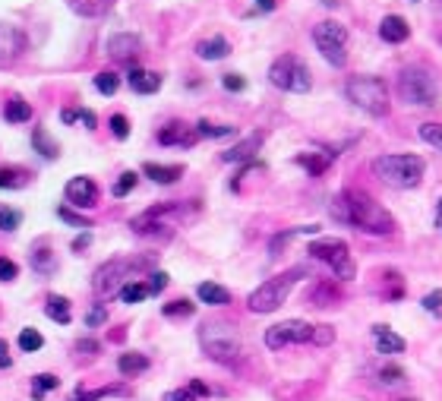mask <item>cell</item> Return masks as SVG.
Listing matches in <instances>:
<instances>
[{
  "mask_svg": "<svg viewBox=\"0 0 442 401\" xmlns=\"http://www.w3.org/2000/svg\"><path fill=\"white\" fill-rule=\"evenodd\" d=\"M332 218L347 228H357L363 234H376V237H386V234L395 231L392 212H386L363 190H341L332 199Z\"/></svg>",
  "mask_w": 442,
  "mask_h": 401,
  "instance_id": "cell-1",
  "label": "cell"
},
{
  "mask_svg": "<svg viewBox=\"0 0 442 401\" xmlns=\"http://www.w3.org/2000/svg\"><path fill=\"white\" fill-rule=\"evenodd\" d=\"M199 345H203L205 357H212L215 363H225V367H234L244 354L240 335L231 322H205L199 329Z\"/></svg>",
  "mask_w": 442,
  "mask_h": 401,
  "instance_id": "cell-2",
  "label": "cell"
},
{
  "mask_svg": "<svg viewBox=\"0 0 442 401\" xmlns=\"http://www.w3.org/2000/svg\"><path fill=\"white\" fill-rule=\"evenodd\" d=\"M423 171H427V162L420 155H408V152L404 155H379L373 162V174L398 190L417 187L423 180Z\"/></svg>",
  "mask_w": 442,
  "mask_h": 401,
  "instance_id": "cell-3",
  "label": "cell"
},
{
  "mask_svg": "<svg viewBox=\"0 0 442 401\" xmlns=\"http://www.w3.org/2000/svg\"><path fill=\"white\" fill-rule=\"evenodd\" d=\"M345 95L354 108L367 111L373 117L388 114V86L379 76H351L345 82Z\"/></svg>",
  "mask_w": 442,
  "mask_h": 401,
  "instance_id": "cell-4",
  "label": "cell"
},
{
  "mask_svg": "<svg viewBox=\"0 0 442 401\" xmlns=\"http://www.w3.org/2000/svg\"><path fill=\"white\" fill-rule=\"evenodd\" d=\"M303 275H306V269H303V265H297V269H291V272H281V275H275V278L262 281V285H259L256 291L246 297L250 313H275V310H278V306L287 300L291 288L297 285Z\"/></svg>",
  "mask_w": 442,
  "mask_h": 401,
  "instance_id": "cell-5",
  "label": "cell"
},
{
  "mask_svg": "<svg viewBox=\"0 0 442 401\" xmlns=\"http://www.w3.org/2000/svg\"><path fill=\"white\" fill-rule=\"evenodd\" d=\"M269 82H272L275 88H281V92H297V95H303V92L313 88V73H310V67H306L297 54H281V57H275V63L269 67Z\"/></svg>",
  "mask_w": 442,
  "mask_h": 401,
  "instance_id": "cell-6",
  "label": "cell"
},
{
  "mask_svg": "<svg viewBox=\"0 0 442 401\" xmlns=\"http://www.w3.org/2000/svg\"><path fill=\"white\" fill-rule=\"evenodd\" d=\"M398 95H402V102L417 104V108H433L439 102V88L423 67H404L398 73Z\"/></svg>",
  "mask_w": 442,
  "mask_h": 401,
  "instance_id": "cell-7",
  "label": "cell"
},
{
  "mask_svg": "<svg viewBox=\"0 0 442 401\" xmlns=\"http://www.w3.org/2000/svg\"><path fill=\"white\" fill-rule=\"evenodd\" d=\"M306 253H310L313 259H319V262H326L341 281H351L354 275H357V265H354V259H351V250H347V244L338 240V237L313 240Z\"/></svg>",
  "mask_w": 442,
  "mask_h": 401,
  "instance_id": "cell-8",
  "label": "cell"
},
{
  "mask_svg": "<svg viewBox=\"0 0 442 401\" xmlns=\"http://www.w3.org/2000/svg\"><path fill=\"white\" fill-rule=\"evenodd\" d=\"M313 41L316 48H319V54L326 57L332 67H345L347 54H345V45H347V29L341 26V22L335 19H322L316 22L313 29Z\"/></svg>",
  "mask_w": 442,
  "mask_h": 401,
  "instance_id": "cell-9",
  "label": "cell"
},
{
  "mask_svg": "<svg viewBox=\"0 0 442 401\" xmlns=\"http://www.w3.org/2000/svg\"><path fill=\"white\" fill-rule=\"evenodd\" d=\"M143 265H149V262H139V259H111V262L98 265L95 278H92V288H95V294H102V297H111V294L120 291L129 275L136 272V269H143Z\"/></svg>",
  "mask_w": 442,
  "mask_h": 401,
  "instance_id": "cell-10",
  "label": "cell"
},
{
  "mask_svg": "<svg viewBox=\"0 0 442 401\" xmlns=\"http://www.w3.org/2000/svg\"><path fill=\"white\" fill-rule=\"evenodd\" d=\"M310 341H313V326L303 320H287L265 329V347L269 351H281L287 345H310Z\"/></svg>",
  "mask_w": 442,
  "mask_h": 401,
  "instance_id": "cell-11",
  "label": "cell"
},
{
  "mask_svg": "<svg viewBox=\"0 0 442 401\" xmlns=\"http://www.w3.org/2000/svg\"><path fill=\"white\" fill-rule=\"evenodd\" d=\"M63 196H67L70 205L76 209H92L98 203V184L92 177H73L67 187H63Z\"/></svg>",
  "mask_w": 442,
  "mask_h": 401,
  "instance_id": "cell-12",
  "label": "cell"
},
{
  "mask_svg": "<svg viewBox=\"0 0 442 401\" xmlns=\"http://www.w3.org/2000/svg\"><path fill=\"white\" fill-rule=\"evenodd\" d=\"M143 51V41L139 35H129V32H120V35H111L108 38V54L114 61H123V63H133Z\"/></svg>",
  "mask_w": 442,
  "mask_h": 401,
  "instance_id": "cell-13",
  "label": "cell"
},
{
  "mask_svg": "<svg viewBox=\"0 0 442 401\" xmlns=\"http://www.w3.org/2000/svg\"><path fill=\"white\" fill-rule=\"evenodd\" d=\"M22 51H26L22 29L10 26V22H0V61H16Z\"/></svg>",
  "mask_w": 442,
  "mask_h": 401,
  "instance_id": "cell-14",
  "label": "cell"
},
{
  "mask_svg": "<svg viewBox=\"0 0 442 401\" xmlns=\"http://www.w3.org/2000/svg\"><path fill=\"white\" fill-rule=\"evenodd\" d=\"M196 139H199V129L187 127V123H168V127L158 133V143L161 146H180V149L196 146Z\"/></svg>",
  "mask_w": 442,
  "mask_h": 401,
  "instance_id": "cell-15",
  "label": "cell"
},
{
  "mask_svg": "<svg viewBox=\"0 0 442 401\" xmlns=\"http://www.w3.org/2000/svg\"><path fill=\"white\" fill-rule=\"evenodd\" d=\"M379 38L388 41V45H404L411 38V26L404 16H386L379 22Z\"/></svg>",
  "mask_w": 442,
  "mask_h": 401,
  "instance_id": "cell-16",
  "label": "cell"
},
{
  "mask_svg": "<svg viewBox=\"0 0 442 401\" xmlns=\"http://www.w3.org/2000/svg\"><path fill=\"white\" fill-rule=\"evenodd\" d=\"M127 82H129V88H133V92H139V95H152V92H158V88H161V76L152 73V70H139V67L129 70Z\"/></svg>",
  "mask_w": 442,
  "mask_h": 401,
  "instance_id": "cell-17",
  "label": "cell"
},
{
  "mask_svg": "<svg viewBox=\"0 0 442 401\" xmlns=\"http://www.w3.org/2000/svg\"><path fill=\"white\" fill-rule=\"evenodd\" d=\"M143 174L149 177V180H155V184H174V180H180V177H184V168H180V164H155V162H145V164H143Z\"/></svg>",
  "mask_w": 442,
  "mask_h": 401,
  "instance_id": "cell-18",
  "label": "cell"
},
{
  "mask_svg": "<svg viewBox=\"0 0 442 401\" xmlns=\"http://www.w3.org/2000/svg\"><path fill=\"white\" fill-rule=\"evenodd\" d=\"M67 3L76 16H82V19H98V16H104L114 7V0H67Z\"/></svg>",
  "mask_w": 442,
  "mask_h": 401,
  "instance_id": "cell-19",
  "label": "cell"
},
{
  "mask_svg": "<svg viewBox=\"0 0 442 401\" xmlns=\"http://www.w3.org/2000/svg\"><path fill=\"white\" fill-rule=\"evenodd\" d=\"M196 54L203 57V61H221V57L231 54V45H228V38H221V35H212V38H203L196 45Z\"/></svg>",
  "mask_w": 442,
  "mask_h": 401,
  "instance_id": "cell-20",
  "label": "cell"
},
{
  "mask_svg": "<svg viewBox=\"0 0 442 401\" xmlns=\"http://www.w3.org/2000/svg\"><path fill=\"white\" fill-rule=\"evenodd\" d=\"M373 335H376V347H379V354H402L404 347H408L402 335H395L388 326H373Z\"/></svg>",
  "mask_w": 442,
  "mask_h": 401,
  "instance_id": "cell-21",
  "label": "cell"
},
{
  "mask_svg": "<svg viewBox=\"0 0 442 401\" xmlns=\"http://www.w3.org/2000/svg\"><path fill=\"white\" fill-rule=\"evenodd\" d=\"M196 297L209 306H228L231 304V291L221 288V285H215V281H203V285L196 288Z\"/></svg>",
  "mask_w": 442,
  "mask_h": 401,
  "instance_id": "cell-22",
  "label": "cell"
},
{
  "mask_svg": "<svg viewBox=\"0 0 442 401\" xmlns=\"http://www.w3.org/2000/svg\"><path fill=\"white\" fill-rule=\"evenodd\" d=\"M259 146H262V133H253V136H246L244 143H237L234 149H228L221 158H225V162H250L259 152Z\"/></svg>",
  "mask_w": 442,
  "mask_h": 401,
  "instance_id": "cell-23",
  "label": "cell"
},
{
  "mask_svg": "<svg viewBox=\"0 0 442 401\" xmlns=\"http://www.w3.org/2000/svg\"><path fill=\"white\" fill-rule=\"evenodd\" d=\"M117 370H120L123 376H139L149 370V357L139 351H129V354H120L117 357Z\"/></svg>",
  "mask_w": 442,
  "mask_h": 401,
  "instance_id": "cell-24",
  "label": "cell"
},
{
  "mask_svg": "<svg viewBox=\"0 0 442 401\" xmlns=\"http://www.w3.org/2000/svg\"><path fill=\"white\" fill-rule=\"evenodd\" d=\"M332 158H335V152H303V155H297V164L316 177V174H322V171L329 168Z\"/></svg>",
  "mask_w": 442,
  "mask_h": 401,
  "instance_id": "cell-25",
  "label": "cell"
},
{
  "mask_svg": "<svg viewBox=\"0 0 442 401\" xmlns=\"http://www.w3.org/2000/svg\"><path fill=\"white\" fill-rule=\"evenodd\" d=\"M29 184V171L26 168H13V164H0V190H19Z\"/></svg>",
  "mask_w": 442,
  "mask_h": 401,
  "instance_id": "cell-26",
  "label": "cell"
},
{
  "mask_svg": "<svg viewBox=\"0 0 442 401\" xmlns=\"http://www.w3.org/2000/svg\"><path fill=\"white\" fill-rule=\"evenodd\" d=\"M45 313H48L54 322H61V326H70V320H73V313H70V300L67 297H57V294H51V297H48V304H45Z\"/></svg>",
  "mask_w": 442,
  "mask_h": 401,
  "instance_id": "cell-27",
  "label": "cell"
},
{
  "mask_svg": "<svg viewBox=\"0 0 442 401\" xmlns=\"http://www.w3.org/2000/svg\"><path fill=\"white\" fill-rule=\"evenodd\" d=\"M32 146H35V152H41V158H57V155H61V146L48 136V129H45V127L32 129Z\"/></svg>",
  "mask_w": 442,
  "mask_h": 401,
  "instance_id": "cell-28",
  "label": "cell"
},
{
  "mask_svg": "<svg viewBox=\"0 0 442 401\" xmlns=\"http://www.w3.org/2000/svg\"><path fill=\"white\" fill-rule=\"evenodd\" d=\"M3 117L10 123H26V120H32V104L22 102V98H10L7 108H3Z\"/></svg>",
  "mask_w": 442,
  "mask_h": 401,
  "instance_id": "cell-29",
  "label": "cell"
},
{
  "mask_svg": "<svg viewBox=\"0 0 442 401\" xmlns=\"http://www.w3.org/2000/svg\"><path fill=\"white\" fill-rule=\"evenodd\" d=\"M127 388L123 386H104V388H79V392H73V398L70 401H102V398H108V395H123Z\"/></svg>",
  "mask_w": 442,
  "mask_h": 401,
  "instance_id": "cell-30",
  "label": "cell"
},
{
  "mask_svg": "<svg viewBox=\"0 0 442 401\" xmlns=\"http://www.w3.org/2000/svg\"><path fill=\"white\" fill-rule=\"evenodd\" d=\"M149 285H143V281H127V285L120 288V300L123 304H139V300L149 297Z\"/></svg>",
  "mask_w": 442,
  "mask_h": 401,
  "instance_id": "cell-31",
  "label": "cell"
},
{
  "mask_svg": "<svg viewBox=\"0 0 442 401\" xmlns=\"http://www.w3.org/2000/svg\"><path fill=\"white\" fill-rule=\"evenodd\" d=\"M32 269L41 275H51L54 272V253L48 246H41V250H32Z\"/></svg>",
  "mask_w": 442,
  "mask_h": 401,
  "instance_id": "cell-32",
  "label": "cell"
},
{
  "mask_svg": "<svg viewBox=\"0 0 442 401\" xmlns=\"http://www.w3.org/2000/svg\"><path fill=\"white\" fill-rule=\"evenodd\" d=\"M61 386V379H57L54 373H38L32 379V398H45V392H51V388Z\"/></svg>",
  "mask_w": 442,
  "mask_h": 401,
  "instance_id": "cell-33",
  "label": "cell"
},
{
  "mask_svg": "<svg viewBox=\"0 0 442 401\" xmlns=\"http://www.w3.org/2000/svg\"><path fill=\"white\" fill-rule=\"evenodd\" d=\"M193 310L196 306L190 304V300H171V304L161 306V313L168 316V320H180V316H193Z\"/></svg>",
  "mask_w": 442,
  "mask_h": 401,
  "instance_id": "cell-34",
  "label": "cell"
},
{
  "mask_svg": "<svg viewBox=\"0 0 442 401\" xmlns=\"http://www.w3.org/2000/svg\"><path fill=\"white\" fill-rule=\"evenodd\" d=\"M196 129H199V136H209V139L231 136V133H234V127H228V123H209V120H199Z\"/></svg>",
  "mask_w": 442,
  "mask_h": 401,
  "instance_id": "cell-35",
  "label": "cell"
},
{
  "mask_svg": "<svg viewBox=\"0 0 442 401\" xmlns=\"http://www.w3.org/2000/svg\"><path fill=\"white\" fill-rule=\"evenodd\" d=\"M95 88L102 92V95H114L117 88H120V76L111 73V70H104V73L95 76Z\"/></svg>",
  "mask_w": 442,
  "mask_h": 401,
  "instance_id": "cell-36",
  "label": "cell"
},
{
  "mask_svg": "<svg viewBox=\"0 0 442 401\" xmlns=\"http://www.w3.org/2000/svg\"><path fill=\"white\" fill-rule=\"evenodd\" d=\"M420 139H423V143H429L433 149L442 152V123H423V127H420Z\"/></svg>",
  "mask_w": 442,
  "mask_h": 401,
  "instance_id": "cell-37",
  "label": "cell"
},
{
  "mask_svg": "<svg viewBox=\"0 0 442 401\" xmlns=\"http://www.w3.org/2000/svg\"><path fill=\"white\" fill-rule=\"evenodd\" d=\"M41 345H45V338H41L38 329H22V332H19V347H22V351L32 354V351H38Z\"/></svg>",
  "mask_w": 442,
  "mask_h": 401,
  "instance_id": "cell-38",
  "label": "cell"
},
{
  "mask_svg": "<svg viewBox=\"0 0 442 401\" xmlns=\"http://www.w3.org/2000/svg\"><path fill=\"white\" fill-rule=\"evenodd\" d=\"M22 225V212H16V209H0V231H16V228Z\"/></svg>",
  "mask_w": 442,
  "mask_h": 401,
  "instance_id": "cell-39",
  "label": "cell"
},
{
  "mask_svg": "<svg viewBox=\"0 0 442 401\" xmlns=\"http://www.w3.org/2000/svg\"><path fill=\"white\" fill-rule=\"evenodd\" d=\"M332 341H335V329L332 326H313V341H310V345L326 347V345H332Z\"/></svg>",
  "mask_w": 442,
  "mask_h": 401,
  "instance_id": "cell-40",
  "label": "cell"
},
{
  "mask_svg": "<svg viewBox=\"0 0 442 401\" xmlns=\"http://www.w3.org/2000/svg\"><path fill=\"white\" fill-rule=\"evenodd\" d=\"M136 180H139V177L133 174V171H127V174H120V180H117V184H114V196H127V193L133 190V187H136Z\"/></svg>",
  "mask_w": 442,
  "mask_h": 401,
  "instance_id": "cell-41",
  "label": "cell"
},
{
  "mask_svg": "<svg viewBox=\"0 0 442 401\" xmlns=\"http://www.w3.org/2000/svg\"><path fill=\"white\" fill-rule=\"evenodd\" d=\"M108 123H111V133H114L117 139H127L129 136V120L123 114H114Z\"/></svg>",
  "mask_w": 442,
  "mask_h": 401,
  "instance_id": "cell-42",
  "label": "cell"
},
{
  "mask_svg": "<svg viewBox=\"0 0 442 401\" xmlns=\"http://www.w3.org/2000/svg\"><path fill=\"white\" fill-rule=\"evenodd\" d=\"M104 320H108V310H104V304H95L92 310H88V316H86V326L88 329H98Z\"/></svg>",
  "mask_w": 442,
  "mask_h": 401,
  "instance_id": "cell-43",
  "label": "cell"
},
{
  "mask_svg": "<svg viewBox=\"0 0 442 401\" xmlns=\"http://www.w3.org/2000/svg\"><path fill=\"white\" fill-rule=\"evenodd\" d=\"M199 395L193 392L190 386H184V388H171V392H164V401H196Z\"/></svg>",
  "mask_w": 442,
  "mask_h": 401,
  "instance_id": "cell-44",
  "label": "cell"
},
{
  "mask_svg": "<svg viewBox=\"0 0 442 401\" xmlns=\"http://www.w3.org/2000/svg\"><path fill=\"white\" fill-rule=\"evenodd\" d=\"M16 275H19V265H16L13 259L0 256V281H13Z\"/></svg>",
  "mask_w": 442,
  "mask_h": 401,
  "instance_id": "cell-45",
  "label": "cell"
},
{
  "mask_svg": "<svg viewBox=\"0 0 442 401\" xmlns=\"http://www.w3.org/2000/svg\"><path fill=\"white\" fill-rule=\"evenodd\" d=\"M221 82H225L228 92H244V88H246V79L240 73H225V79H221Z\"/></svg>",
  "mask_w": 442,
  "mask_h": 401,
  "instance_id": "cell-46",
  "label": "cell"
},
{
  "mask_svg": "<svg viewBox=\"0 0 442 401\" xmlns=\"http://www.w3.org/2000/svg\"><path fill=\"white\" fill-rule=\"evenodd\" d=\"M57 215H61L63 221H70V225H73V228H92V221H86V218H82V215H73V212H70V209H57Z\"/></svg>",
  "mask_w": 442,
  "mask_h": 401,
  "instance_id": "cell-47",
  "label": "cell"
},
{
  "mask_svg": "<svg viewBox=\"0 0 442 401\" xmlns=\"http://www.w3.org/2000/svg\"><path fill=\"white\" fill-rule=\"evenodd\" d=\"M423 310H429V313H439L442 310V291H433L423 297Z\"/></svg>",
  "mask_w": 442,
  "mask_h": 401,
  "instance_id": "cell-48",
  "label": "cell"
},
{
  "mask_svg": "<svg viewBox=\"0 0 442 401\" xmlns=\"http://www.w3.org/2000/svg\"><path fill=\"white\" fill-rule=\"evenodd\" d=\"M382 382H402L404 379V370L402 367H382Z\"/></svg>",
  "mask_w": 442,
  "mask_h": 401,
  "instance_id": "cell-49",
  "label": "cell"
},
{
  "mask_svg": "<svg viewBox=\"0 0 442 401\" xmlns=\"http://www.w3.org/2000/svg\"><path fill=\"white\" fill-rule=\"evenodd\" d=\"M164 285H168V275H164V272H152L149 291H152V294H158V291H164Z\"/></svg>",
  "mask_w": 442,
  "mask_h": 401,
  "instance_id": "cell-50",
  "label": "cell"
},
{
  "mask_svg": "<svg viewBox=\"0 0 442 401\" xmlns=\"http://www.w3.org/2000/svg\"><path fill=\"white\" fill-rule=\"evenodd\" d=\"M0 367L7 370V367H13V357H10V345L3 338H0Z\"/></svg>",
  "mask_w": 442,
  "mask_h": 401,
  "instance_id": "cell-51",
  "label": "cell"
},
{
  "mask_svg": "<svg viewBox=\"0 0 442 401\" xmlns=\"http://www.w3.org/2000/svg\"><path fill=\"white\" fill-rule=\"evenodd\" d=\"M190 388H193V392H196V395H199V398H209V395H212V388H209V386H205V382H203V379H190Z\"/></svg>",
  "mask_w": 442,
  "mask_h": 401,
  "instance_id": "cell-52",
  "label": "cell"
},
{
  "mask_svg": "<svg viewBox=\"0 0 442 401\" xmlns=\"http://www.w3.org/2000/svg\"><path fill=\"white\" fill-rule=\"evenodd\" d=\"M76 351H86V354H95L98 351V341H92V338H82L79 345H76Z\"/></svg>",
  "mask_w": 442,
  "mask_h": 401,
  "instance_id": "cell-53",
  "label": "cell"
},
{
  "mask_svg": "<svg viewBox=\"0 0 442 401\" xmlns=\"http://www.w3.org/2000/svg\"><path fill=\"white\" fill-rule=\"evenodd\" d=\"M88 244H92V234H88V231H86V234H79V237H76V240H73V250H76V253H79V250H86V246H88Z\"/></svg>",
  "mask_w": 442,
  "mask_h": 401,
  "instance_id": "cell-54",
  "label": "cell"
},
{
  "mask_svg": "<svg viewBox=\"0 0 442 401\" xmlns=\"http://www.w3.org/2000/svg\"><path fill=\"white\" fill-rule=\"evenodd\" d=\"M79 120L86 123L88 129H95V114H92V111H79Z\"/></svg>",
  "mask_w": 442,
  "mask_h": 401,
  "instance_id": "cell-55",
  "label": "cell"
},
{
  "mask_svg": "<svg viewBox=\"0 0 442 401\" xmlns=\"http://www.w3.org/2000/svg\"><path fill=\"white\" fill-rule=\"evenodd\" d=\"M61 120H63V123H73V120H79V111L67 108V111H63V114H61Z\"/></svg>",
  "mask_w": 442,
  "mask_h": 401,
  "instance_id": "cell-56",
  "label": "cell"
},
{
  "mask_svg": "<svg viewBox=\"0 0 442 401\" xmlns=\"http://www.w3.org/2000/svg\"><path fill=\"white\" fill-rule=\"evenodd\" d=\"M275 3H278V0H256V10L269 13V10H275Z\"/></svg>",
  "mask_w": 442,
  "mask_h": 401,
  "instance_id": "cell-57",
  "label": "cell"
},
{
  "mask_svg": "<svg viewBox=\"0 0 442 401\" xmlns=\"http://www.w3.org/2000/svg\"><path fill=\"white\" fill-rule=\"evenodd\" d=\"M439 218H442V199H439Z\"/></svg>",
  "mask_w": 442,
  "mask_h": 401,
  "instance_id": "cell-58",
  "label": "cell"
},
{
  "mask_svg": "<svg viewBox=\"0 0 442 401\" xmlns=\"http://www.w3.org/2000/svg\"><path fill=\"white\" fill-rule=\"evenodd\" d=\"M439 41H442V32H439Z\"/></svg>",
  "mask_w": 442,
  "mask_h": 401,
  "instance_id": "cell-59",
  "label": "cell"
},
{
  "mask_svg": "<svg viewBox=\"0 0 442 401\" xmlns=\"http://www.w3.org/2000/svg\"><path fill=\"white\" fill-rule=\"evenodd\" d=\"M414 3H417V0H414Z\"/></svg>",
  "mask_w": 442,
  "mask_h": 401,
  "instance_id": "cell-60",
  "label": "cell"
}]
</instances>
